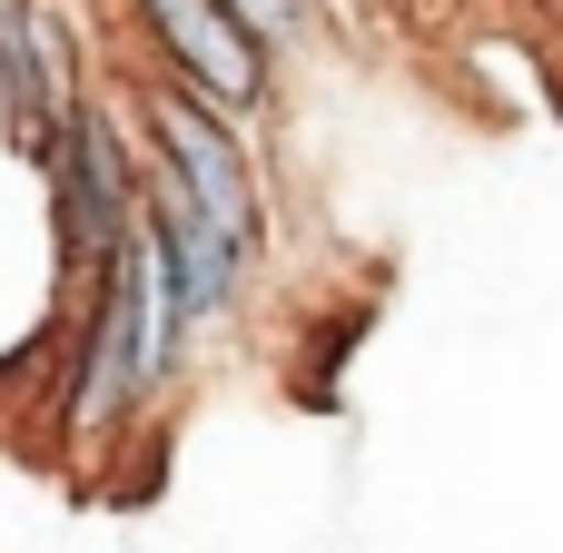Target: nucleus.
I'll use <instances>...</instances> for the list:
<instances>
[{
  "mask_svg": "<svg viewBox=\"0 0 563 553\" xmlns=\"http://www.w3.org/2000/svg\"><path fill=\"white\" fill-rule=\"evenodd\" d=\"M129 20H139V40H148V59H158L168 89L208 99L238 129L257 109H277V59L228 20V0H129Z\"/></svg>",
  "mask_w": 563,
  "mask_h": 553,
  "instance_id": "nucleus-4",
  "label": "nucleus"
},
{
  "mask_svg": "<svg viewBox=\"0 0 563 553\" xmlns=\"http://www.w3.org/2000/svg\"><path fill=\"white\" fill-rule=\"evenodd\" d=\"M40 178H49V218H59V277H69V297H79V287L139 237L148 158H139V139H129V119H119L99 89H79L69 119H59V139H49V158H40Z\"/></svg>",
  "mask_w": 563,
  "mask_h": 553,
  "instance_id": "nucleus-2",
  "label": "nucleus"
},
{
  "mask_svg": "<svg viewBox=\"0 0 563 553\" xmlns=\"http://www.w3.org/2000/svg\"><path fill=\"white\" fill-rule=\"evenodd\" d=\"M168 396V356H158V277L148 247L129 237L69 317V366H59V435L69 445H119L148 406Z\"/></svg>",
  "mask_w": 563,
  "mask_h": 553,
  "instance_id": "nucleus-1",
  "label": "nucleus"
},
{
  "mask_svg": "<svg viewBox=\"0 0 563 553\" xmlns=\"http://www.w3.org/2000/svg\"><path fill=\"white\" fill-rule=\"evenodd\" d=\"M69 59H59V40H49V20H40V0H0V129L20 139V158L40 168L49 158V139H59V119H69Z\"/></svg>",
  "mask_w": 563,
  "mask_h": 553,
  "instance_id": "nucleus-5",
  "label": "nucleus"
},
{
  "mask_svg": "<svg viewBox=\"0 0 563 553\" xmlns=\"http://www.w3.org/2000/svg\"><path fill=\"white\" fill-rule=\"evenodd\" d=\"M228 20L267 49V59H287L297 40H317V20H327V0H228Z\"/></svg>",
  "mask_w": 563,
  "mask_h": 553,
  "instance_id": "nucleus-6",
  "label": "nucleus"
},
{
  "mask_svg": "<svg viewBox=\"0 0 563 553\" xmlns=\"http://www.w3.org/2000/svg\"><path fill=\"white\" fill-rule=\"evenodd\" d=\"M139 158H148V178H168L247 267L267 257V178H257V139H247L238 119H218L208 99L148 79V89H139Z\"/></svg>",
  "mask_w": 563,
  "mask_h": 553,
  "instance_id": "nucleus-3",
  "label": "nucleus"
}]
</instances>
